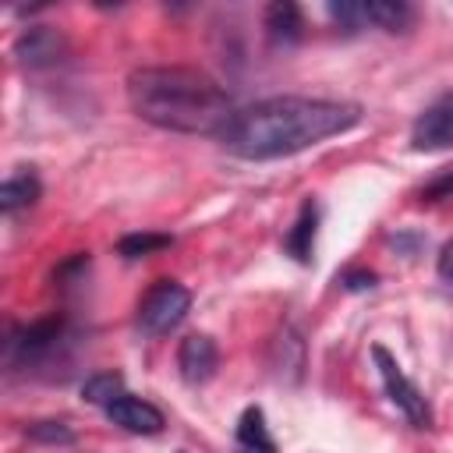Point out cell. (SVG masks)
<instances>
[{"label":"cell","instance_id":"cell-1","mask_svg":"<svg viewBox=\"0 0 453 453\" xmlns=\"http://www.w3.org/2000/svg\"><path fill=\"white\" fill-rule=\"evenodd\" d=\"M361 124V106L347 99H311V96H269L234 113L223 127L219 145L237 159H283L304 152L333 134Z\"/></svg>","mask_w":453,"mask_h":453},{"label":"cell","instance_id":"cell-2","mask_svg":"<svg viewBox=\"0 0 453 453\" xmlns=\"http://www.w3.org/2000/svg\"><path fill=\"white\" fill-rule=\"evenodd\" d=\"M127 99L131 110L163 131L177 134H223L234 120V99L226 88L198 67L163 64V67H138L127 74Z\"/></svg>","mask_w":453,"mask_h":453},{"label":"cell","instance_id":"cell-3","mask_svg":"<svg viewBox=\"0 0 453 453\" xmlns=\"http://www.w3.org/2000/svg\"><path fill=\"white\" fill-rule=\"evenodd\" d=\"M188 308H191V290L177 280H159L138 301V329L145 336H166L184 322Z\"/></svg>","mask_w":453,"mask_h":453},{"label":"cell","instance_id":"cell-4","mask_svg":"<svg viewBox=\"0 0 453 453\" xmlns=\"http://www.w3.org/2000/svg\"><path fill=\"white\" fill-rule=\"evenodd\" d=\"M372 357H375V368H379V375H382V386H386V396L393 400V407H396L414 428H428V425H432L428 400H425L421 389L403 375L400 361H396L382 343L372 347Z\"/></svg>","mask_w":453,"mask_h":453},{"label":"cell","instance_id":"cell-5","mask_svg":"<svg viewBox=\"0 0 453 453\" xmlns=\"http://www.w3.org/2000/svg\"><path fill=\"white\" fill-rule=\"evenodd\" d=\"M64 340V319L60 315H50V319H39L32 326H18L7 340V365H28V361H39L46 357L57 343Z\"/></svg>","mask_w":453,"mask_h":453},{"label":"cell","instance_id":"cell-6","mask_svg":"<svg viewBox=\"0 0 453 453\" xmlns=\"http://www.w3.org/2000/svg\"><path fill=\"white\" fill-rule=\"evenodd\" d=\"M411 149L414 152H442L453 149V88L439 96L411 127Z\"/></svg>","mask_w":453,"mask_h":453},{"label":"cell","instance_id":"cell-7","mask_svg":"<svg viewBox=\"0 0 453 453\" xmlns=\"http://www.w3.org/2000/svg\"><path fill=\"white\" fill-rule=\"evenodd\" d=\"M64 53H67V39H64L53 25H28V28L14 39V57H18V64H21V67H32V71L60 64Z\"/></svg>","mask_w":453,"mask_h":453},{"label":"cell","instance_id":"cell-8","mask_svg":"<svg viewBox=\"0 0 453 453\" xmlns=\"http://www.w3.org/2000/svg\"><path fill=\"white\" fill-rule=\"evenodd\" d=\"M177 368H180L184 382H191V386L209 382L216 375V368H219V347H216V340L205 336V333L184 336L180 340V350H177Z\"/></svg>","mask_w":453,"mask_h":453},{"label":"cell","instance_id":"cell-9","mask_svg":"<svg viewBox=\"0 0 453 453\" xmlns=\"http://www.w3.org/2000/svg\"><path fill=\"white\" fill-rule=\"evenodd\" d=\"M106 418H110L113 425H120L124 432H134V435H156V432H163V425H166V418H163V411H159L156 403H149V400H142V396H131V393L117 396V400L106 407Z\"/></svg>","mask_w":453,"mask_h":453},{"label":"cell","instance_id":"cell-10","mask_svg":"<svg viewBox=\"0 0 453 453\" xmlns=\"http://www.w3.org/2000/svg\"><path fill=\"white\" fill-rule=\"evenodd\" d=\"M262 25H265V35H269L273 46H294V42L301 39V32H304L301 7L290 4V0H276V4H269Z\"/></svg>","mask_w":453,"mask_h":453},{"label":"cell","instance_id":"cell-11","mask_svg":"<svg viewBox=\"0 0 453 453\" xmlns=\"http://www.w3.org/2000/svg\"><path fill=\"white\" fill-rule=\"evenodd\" d=\"M382 28V32H407L414 25V7L403 0H368L361 4V28Z\"/></svg>","mask_w":453,"mask_h":453},{"label":"cell","instance_id":"cell-12","mask_svg":"<svg viewBox=\"0 0 453 453\" xmlns=\"http://www.w3.org/2000/svg\"><path fill=\"white\" fill-rule=\"evenodd\" d=\"M315 226H319V205L315 198H304L297 209L294 226L283 237V248L297 258V262H311V248H315Z\"/></svg>","mask_w":453,"mask_h":453},{"label":"cell","instance_id":"cell-13","mask_svg":"<svg viewBox=\"0 0 453 453\" xmlns=\"http://www.w3.org/2000/svg\"><path fill=\"white\" fill-rule=\"evenodd\" d=\"M237 442L248 453H276V439L269 435V425H265L262 407H244V414L237 421Z\"/></svg>","mask_w":453,"mask_h":453},{"label":"cell","instance_id":"cell-14","mask_svg":"<svg viewBox=\"0 0 453 453\" xmlns=\"http://www.w3.org/2000/svg\"><path fill=\"white\" fill-rule=\"evenodd\" d=\"M39 177L35 173H11L4 184H0V209L4 212H18L25 205H32L39 198Z\"/></svg>","mask_w":453,"mask_h":453},{"label":"cell","instance_id":"cell-15","mask_svg":"<svg viewBox=\"0 0 453 453\" xmlns=\"http://www.w3.org/2000/svg\"><path fill=\"white\" fill-rule=\"evenodd\" d=\"M117 396H124V375L120 372H96L81 382V400L96 403V407H110Z\"/></svg>","mask_w":453,"mask_h":453},{"label":"cell","instance_id":"cell-16","mask_svg":"<svg viewBox=\"0 0 453 453\" xmlns=\"http://www.w3.org/2000/svg\"><path fill=\"white\" fill-rule=\"evenodd\" d=\"M25 435L32 442H46V446H57V442L67 446V442H74V428L67 421H35V425L25 428Z\"/></svg>","mask_w":453,"mask_h":453},{"label":"cell","instance_id":"cell-17","mask_svg":"<svg viewBox=\"0 0 453 453\" xmlns=\"http://www.w3.org/2000/svg\"><path fill=\"white\" fill-rule=\"evenodd\" d=\"M166 244H170L166 234H127V237H120L117 251H120L124 258H142V255L159 251V248H166Z\"/></svg>","mask_w":453,"mask_h":453},{"label":"cell","instance_id":"cell-18","mask_svg":"<svg viewBox=\"0 0 453 453\" xmlns=\"http://www.w3.org/2000/svg\"><path fill=\"white\" fill-rule=\"evenodd\" d=\"M340 283H343V290H368V287H375V273H368V269H347L340 276Z\"/></svg>","mask_w":453,"mask_h":453},{"label":"cell","instance_id":"cell-19","mask_svg":"<svg viewBox=\"0 0 453 453\" xmlns=\"http://www.w3.org/2000/svg\"><path fill=\"white\" fill-rule=\"evenodd\" d=\"M435 273H439V280L453 290V241H446L442 248H439V262H435Z\"/></svg>","mask_w":453,"mask_h":453},{"label":"cell","instance_id":"cell-20","mask_svg":"<svg viewBox=\"0 0 453 453\" xmlns=\"http://www.w3.org/2000/svg\"><path fill=\"white\" fill-rule=\"evenodd\" d=\"M449 195H453V173H442L439 180H432V184L421 191L425 202H439V198H449Z\"/></svg>","mask_w":453,"mask_h":453}]
</instances>
